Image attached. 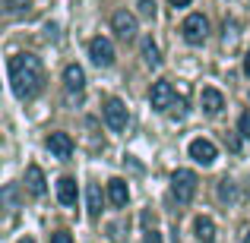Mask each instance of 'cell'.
<instances>
[{
    "mask_svg": "<svg viewBox=\"0 0 250 243\" xmlns=\"http://www.w3.org/2000/svg\"><path fill=\"white\" fill-rule=\"evenodd\" d=\"M238 133L244 136V139H250V111H244V114H241V120H238Z\"/></svg>",
    "mask_w": 250,
    "mask_h": 243,
    "instance_id": "20",
    "label": "cell"
},
{
    "mask_svg": "<svg viewBox=\"0 0 250 243\" xmlns=\"http://www.w3.org/2000/svg\"><path fill=\"white\" fill-rule=\"evenodd\" d=\"M111 29L117 32V38H124V41H133L136 38V16L127 10H117L114 16H111Z\"/></svg>",
    "mask_w": 250,
    "mask_h": 243,
    "instance_id": "6",
    "label": "cell"
},
{
    "mask_svg": "<svg viewBox=\"0 0 250 243\" xmlns=\"http://www.w3.org/2000/svg\"><path fill=\"white\" fill-rule=\"evenodd\" d=\"M196 183L200 180H196L193 170H187V168L174 170V174H171V196H174L181 206H187V202L196 196Z\"/></svg>",
    "mask_w": 250,
    "mask_h": 243,
    "instance_id": "2",
    "label": "cell"
},
{
    "mask_svg": "<svg viewBox=\"0 0 250 243\" xmlns=\"http://www.w3.org/2000/svg\"><path fill=\"white\" fill-rule=\"evenodd\" d=\"M102 114H104V123H108L114 133L127 130L130 114H127V104H124L121 98H108V101H104V108H102Z\"/></svg>",
    "mask_w": 250,
    "mask_h": 243,
    "instance_id": "4",
    "label": "cell"
},
{
    "mask_svg": "<svg viewBox=\"0 0 250 243\" xmlns=\"http://www.w3.org/2000/svg\"><path fill=\"white\" fill-rule=\"evenodd\" d=\"M244 73L250 76V51H247V54H244Z\"/></svg>",
    "mask_w": 250,
    "mask_h": 243,
    "instance_id": "25",
    "label": "cell"
},
{
    "mask_svg": "<svg viewBox=\"0 0 250 243\" xmlns=\"http://www.w3.org/2000/svg\"><path fill=\"white\" fill-rule=\"evenodd\" d=\"M6 3V13L10 16H25V13L32 10V0H3Z\"/></svg>",
    "mask_w": 250,
    "mask_h": 243,
    "instance_id": "18",
    "label": "cell"
},
{
    "mask_svg": "<svg viewBox=\"0 0 250 243\" xmlns=\"http://www.w3.org/2000/svg\"><path fill=\"white\" fill-rule=\"evenodd\" d=\"M149 101H152L155 111H168L171 104H174V89H171L168 79H159L152 85V92H149Z\"/></svg>",
    "mask_w": 250,
    "mask_h": 243,
    "instance_id": "7",
    "label": "cell"
},
{
    "mask_svg": "<svg viewBox=\"0 0 250 243\" xmlns=\"http://www.w3.org/2000/svg\"><path fill=\"white\" fill-rule=\"evenodd\" d=\"M140 51H143V60H146V67H162V54H159V44L152 41V38H143L140 41Z\"/></svg>",
    "mask_w": 250,
    "mask_h": 243,
    "instance_id": "17",
    "label": "cell"
},
{
    "mask_svg": "<svg viewBox=\"0 0 250 243\" xmlns=\"http://www.w3.org/2000/svg\"><path fill=\"white\" fill-rule=\"evenodd\" d=\"M25 187H29L32 196H44L48 180H44V170L38 168V164H29V170H25Z\"/></svg>",
    "mask_w": 250,
    "mask_h": 243,
    "instance_id": "11",
    "label": "cell"
},
{
    "mask_svg": "<svg viewBox=\"0 0 250 243\" xmlns=\"http://www.w3.org/2000/svg\"><path fill=\"white\" fill-rule=\"evenodd\" d=\"M219 199H222V202H228V206H231V202L238 199V189H234V183L228 180V177L219 183Z\"/></svg>",
    "mask_w": 250,
    "mask_h": 243,
    "instance_id": "19",
    "label": "cell"
},
{
    "mask_svg": "<svg viewBox=\"0 0 250 243\" xmlns=\"http://www.w3.org/2000/svg\"><path fill=\"white\" fill-rule=\"evenodd\" d=\"M228 149H231V152H238V149H241V139H238V136H228Z\"/></svg>",
    "mask_w": 250,
    "mask_h": 243,
    "instance_id": "24",
    "label": "cell"
},
{
    "mask_svg": "<svg viewBox=\"0 0 250 243\" xmlns=\"http://www.w3.org/2000/svg\"><path fill=\"white\" fill-rule=\"evenodd\" d=\"M190 158L196 164H203V168H209V164L215 161V146L209 139H193L190 142Z\"/></svg>",
    "mask_w": 250,
    "mask_h": 243,
    "instance_id": "9",
    "label": "cell"
},
{
    "mask_svg": "<svg viewBox=\"0 0 250 243\" xmlns=\"http://www.w3.org/2000/svg\"><path fill=\"white\" fill-rule=\"evenodd\" d=\"M48 152L54 155V158L67 161L70 155H73V139H70L67 133H51L48 136Z\"/></svg>",
    "mask_w": 250,
    "mask_h": 243,
    "instance_id": "8",
    "label": "cell"
},
{
    "mask_svg": "<svg viewBox=\"0 0 250 243\" xmlns=\"http://www.w3.org/2000/svg\"><path fill=\"white\" fill-rule=\"evenodd\" d=\"M57 199H61V206H76V180L73 177H61L57 180Z\"/></svg>",
    "mask_w": 250,
    "mask_h": 243,
    "instance_id": "14",
    "label": "cell"
},
{
    "mask_svg": "<svg viewBox=\"0 0 250 243\" xmlns=\"http://www.w3.org/2000/svg\"><path fill=\"white\" fill-rule=\"evenodd\" d=\"M193 234L200 243H215V224L212 218H206V215H200V218L193 221Z\"/></svg>",
    "mask_w": 250,
    "mask_h": 243,
    "instance_id": "15",
    "label": "cell"
},
{
    "mask_svg": "<svg viewBox=\"0 0 250 243\" xmlns=\"http://www.w3.org/2000/svg\"><path fill=\"white\" fill-rule=\"evenodd\" d=\"M19 243H35V240H32V237H25V240H19Z\"/></svg>",
    "mask_w": 250,
    "mask_h": 243,
    "instance_id": "27",
    "label": "cell"
},
{
    "mask_svg": "<svg viewBox=\"0 0 250 243\" xmlns=\"http://www.w3.org/2000/svg\"><path fill=\"white\" fill-rule=\"evenodd\" d=\"M51 243H73V237L67 231H57V234H51Z\"/></svg>",
    "mask_w": 250,
    "mask_h": 243,
    "instance_id": "22",
    "label": "cell"
},
{
    "mask_svg": "<svg viewBox=\"0 0 250 243\" xmlns=\"http://www.w3.org/2000/svg\"><path fill=\"white\" fill-rule=\"evenodd\" d=\"M143 243H162V234L159 231H146V240Z\"/></svg>",
    "mask_w": 250,
    "mask_h": 243,
    "instance_id": "23",
    "label": "cell"
},
{
    "mask_svg": "<svg viewBox=\"0 0 250 243\" xmlns=\"http://www.w3.org/2000/svg\"><path fill=\"white\" fill-rule=\"evenodd\" d=\"M181 35L187 44H203L209 35V19L203 16V13H190L187 19L181 22Z\"/></svg>",
    "mask_w": 250,
    "mask_h": 243,
    "instance_id": "3",
    "label": "cell"
},
{
    "mask_svg": "<svg viewBox=\"0 0 250 243\" xmlns=\"http://www.w3.org/2000/svg\"><path fill=\"white\" fill-rule=\"evenodd\" d=\"M244 243H250V231H247V234H244Z\"/></svg>",
    "mask_w": 250,
    "mask_h": 243,
    "instance_id": "28",
    "label": "cell"
},
{
    "mask_svg": "<svg viewBox=\"0 0 250 243\" xmlns=\"http://www.w3.org/2000/svg\"><path fill=\"white\" fill-rule=\"evenodd\" d=\"M6 70H10V85H13V95L16 98L29 101V98H35L42 92L44 70H42V60L35 54H13Z\"/></svg>",
    "mask_w": 250,
    "mask_h": 243,
    "instance_id": "1",
    "label": "cell"
},
{
    "mask_svg": "<svg viewBox=\"0 0 250 243\" xmlns=\"http://www.w3.org/2000/svg\"><path fill=\"white\" fill-rule=\"evenodd\" d=\"M140 13L146 19H152L155 16V0H140Z\"/></svg>",
    "mask_w": 250,
    "mask_h": 243,
    "instance_id": "21",
    "label": "cell"
},
{
    "mask_svg": "<svg viewBox=\"0 0 250 243\" xmlns=\"http://www.w3.org/2000/svg\"><path fill=\"white\" fill-rule=\"evenodd\" d=\"M200 104H203V111H206L209 117H215V114H222V108H225V98H222L219 89H203Z\"/></svg>",
    "mask_w": 250,
    "mask_h": 243,
    "instance_id": "12",
    "label": "cell"
},
{
    "mask_svg": "<svg viewBox=\"0 0 250 243\" xmlns=\"http://www.w3.org/2000/svg\"><path fill=\"white\" fill-rule=\"evenodd\" d=\"M168 3H171V6H187L190 0H168Z\"/></svg>",
    "mask_w": 250,
    "mask_h": 243,
    "instance_id": "26",
    "label": "cell"
},
{
    "mask_svg": "<svg viewBox=\"0 0 250 243\" xmlns=\"http://www.w3.org/2000/svg\"><path fill=\"white\" fill-rule=\"evenodd\" d=\"M108 199H111V206H114V208H124V206H127V199H130L127 183H124V180H111L108 183Z\"/></svg>",
    "mask_w": 250,
    "mask_h": 243,
    "instance_id": "16",
    "label": "cell"
},
{
    "mask_svg": "<svg viewBox=\"0 0 250 243\" xmlns=\"http://www.w3.org/2000/svg\"><path fill=\"white\" fill-rule=\"evenodd\" d=\"M63 89L76 92V95L85 89V73H83L80 63H67V67H63Z\"/></svg>",
    "mask_w": 250,
    "mask_h": 243,
    "instance_id": "10",
    "label": "cell"
},
{
    "mask_svg": "<svg viewBox=\"0 0 250 243\" xmlns=\"http://www.w3.org/2000/svg\"><path fill=\"white\" fill-rule=\"evenodd\" d=\"M89 57H92V63L95 67H111L114 63V44L108 41V38H92L89 41Z\"/></svg>",
    "mask_w": 250,
    "mask_h": 243,
    "instance_id": "5",
    "label": "cell"
},
{
    "mask_svg": "<svg viewBox=\"0 0 250 243\" xmlns=\"http://www.w3.org/2000/svg\"><path fill=\"white\" fill-rule=\"evenodd\" d=\"M102 206H104L102 187H98V183H89V187H85V208H89L92 218H98V215H102Z\"/></svg>",
    "mask_w": 250,
    "mask_h": 243,
    "instance_id": "13",
    "label": "cell"
}]
</instances>
